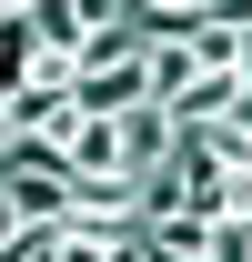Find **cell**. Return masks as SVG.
Masks as SVG:
<instances>
[{
    "mask_svg": "<svg viewBox=\"0 0 252 262\" xmlns=\"http://www.w3.org/2000/svg\"><path fill=\"white\" fill-rule=\"evenodd\" d=\"M212 262H252V212H232V222H212Z\"/></svg>",
    "mask_w": 252,
    "mask_h": 262,
    "instance_id": "6",
    "label": "cell"
},
{
    "mask_svg": "<svg viewBox=\"0 0 252 262\" xmlns=\"http://www.w3.org/2000/svg\"><path fill=\"white\" fill-rule=\"evenodd\" d=\"M0 192H10V222H20V232H61L71 222V171L61 162H10Z\"/></svg>",
    "mask_w": 252,
    "mask_h": 262,
    "instance_id": "1",
    "label": "cell"
},
{
    "mask_svg": "<svg viewBox=\"0 0 252 262\" xmlns=\"http://www.w3.org/2000/svg\"><path fill=\"white\" fill-rule=\"evenodd\" d=\"M10 232H20V222H10V192H0V242H10Z\"/></svg>",
    "mask_w": 252,
    "mask_h": 262,
    "instance_id": "8",
    "label": "cell"
},
{
    "mask_svg": "<svg viewBox=\"0 0 252 262\" xmlns=\"http://www.w3.org/2000/svg\"><path fill=\"white\" fill-rule=\"evenodd\" d=\"M242 141H252V101H242Z\"/></svg>",
    "mask_w": 252,
    "mask_h": 262,
    "instance_id": "9",
    "label": "cell"
},
{
    "mask_svg": "<svg viewBox=\"0 0 252 262\" xmlns=\"http://www.w3.org/2000/svg\"><path fill=\"white\" fill-rule=\"evenodd\" d=\"M10 151H20V131H10V111H0V162H10Z\"/></svg>",
    "mask_w": 252,
    "mask_h": 262,
    "instance_id": "7",
    "label": "cell"
},
{
    "mask_svg": "<svg viewBox=\"0 0 252 262\" xmlns=\"http://www.w3.org/2000/svg\"><path fill=\"white\" fill-rule=\"evenodd\" d=\"M141 242H152V262H212V222L202 212H161Z\"/></svg>",
    "mask_w": 252,
    "mask_h": 262,
    "instance_id": "4",
    "label": "cell"
},
{
    "mask_svg": "<svg viewBox=\"0 0 252 262\" xmlns=\"http://www.w3.org/2000/svg\"><path fill=\"white\" fill-rule=\"evenodd\" d=\"M81 40H91V0H31V51L81 61Z\"/></svg>",
    "mask_w": 252,
    "mask_h": 262,
    "instance_id": "3",
    "label": "cell"
},
{
    "mask_svg": "<svg viewBox=\"0 0 252 262\" xmlns=\"http://www.w3.org/2000/svg\"><path fill=\"white\" fill-rule=\"evenodd\" d=\"M121 162H131V182H152V171H172V162H182V121H172L161 101L121 111Z\"/></svg>",
    "mask_w": 252,
    "mask_h": 262,
    "instance_id": "2",
    "label": "cell"
},
{
    "mask_svg": "<svg viewBox=\"0 0 252 262\" xmlns=\"http://www.w3.org/2000/svg\"><path fill=\"white\" fill-rule=\"evenodd\" d=\"M121 242V232H91V222H61V242H51V262H101Z\"/></svg>",
    "mask_w": 252,
    "mask_h": 262,
    "instance_id": "5",
    "label": "cell"
},
{
    "mask_svg": "<svg viewBox=\"0 0 252 262\" xmlns=\"http://www.w3.org/2000/svg\"><path fill=\"white\" fill-rule=\"evenodd\" d=\"M242 212H252V182H242Z\"/></svg>",
    "mask_w": 252,
    "mask_h": 262,
    "instance_id": "10",
    "label": "cell"
}]
</instances>
